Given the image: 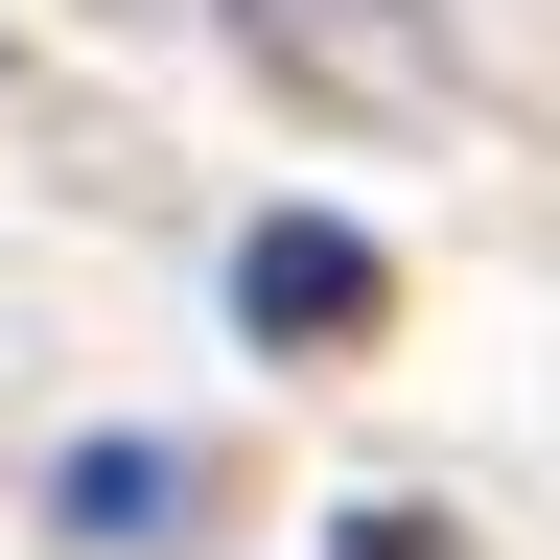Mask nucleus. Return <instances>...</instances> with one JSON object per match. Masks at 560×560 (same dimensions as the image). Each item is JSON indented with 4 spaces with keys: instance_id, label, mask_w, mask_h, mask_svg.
<instances>
[{
    "instance_id": "1",
    "label": "nucleus",
    "mask_w": 560,
    "mask_h": 560,
    "mask_svg": "<svg viewBox=\"0 0 560 560\" xmlns=\"http://www.w3.org/2000/svg\"><path fill=\"white\" fill-rule=\"evenodd\" d=\"M234 327L257 350H350V327H397V257L350 234V210H257L234 234Z\"/></svg>"
},
{
    "instance_id": "2",
    "label": "nucleus",
    "mask_w": 560,
    "mask_h": 560,
    "mask_svg": "<svg viewBox=\"0 0 560 560\" xmlns=\"http://www.w3.org/2000/svg\"><path fill=\"white\" fill-rule=\"evenodd\" d=\"M257 70H327V94H397V117H467V70L397 24V0H234Z\"/></svg>"
},
{
    "instance_id": "3",
    "label": "nucleus",
    "mask_w": 560,
    "mask_h": 560,
    "mask_svg": "<svg viewBox=\"0 0 560 560\" xmlns=\"http://www.w3.org/2000/svg\"><path fill=\"white\" fill-rule=\"evenodd\" d=\"M187 490H210L187 444H70V467H47V514H70V537H164Z\"/></svg>"
}]
</instances>
